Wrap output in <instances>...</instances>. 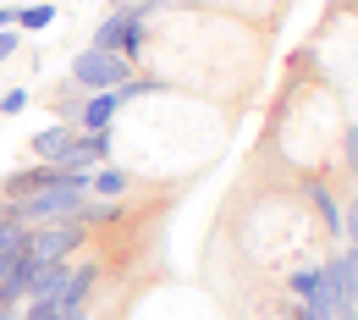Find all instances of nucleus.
Listing matches in <instances>:
<instances>
[{"instance_id":"obj_14","label":"nucleus","mask_w":358,"mask_h":320,"mask_svg":"<svg viewBox=\"0 0 358 320\" xmlns=\"http://www.w3.org/2000/svg\"><path fill=\"white\" fill-rule=\"evenodd\" d=\"M342 166H348V177L358 183V127H348V133H342Z\"/></svg>"},{"instance_id":"obj_2","label":"nucleus","mask_w":358,"mask_h":320,"mask_svg":"<svg viewBox=\"0 0 358 320\" xmlns=\"http://www.w3.org/2000/svg\"><path fill=\"white\" fill-rule=\"evenodd\" d=\"M133 78V61L127 55H110V50H78L72 55V83L78 89H89V94H99V89H122Z\"/></svg>"},{"instance_id":"obj_17","label":"nucleus","mask_w":358,"mask_h":320,"mask_svg":"<svg viewBox=\"0 0 358 320\" xmlns=\"http://www.w3.org/2000/svg\"><path fill=\"white\" fill-rule=\"evenodd\" d=\"M6 28H17V6H0V34Z\"/></svg>"},{"instance_id":"obj_16","label":"nucleus","mask_w":358,"mask_h":320,"mask_svg":"<svg viewBox=\"0 0 358 320\" xmlns=\"http://www.w3.org/2000/svg\"><path fill=\"white\" fill-rule=\"evenodd\" d=\"M17 50H22V34H17V28H6V34H0V61H11Z\"/></svg>"},{"instance_id":"obj_15","label":"nucleus","mask_w":358,"mask_h":320,"mask_svg":"<svg viewBox=\"0 0 358 320\" xmlns=\"http://www.w3.org/2000/svg\"><path fill=\"white\" fill-rule=\"evenodd\" d=\"M22 320H61V304H22Z\"/></svg>"},{"instance_id":"obj_9","label":"nucleus","mask_w":358,"mask_h":320,"mask_svg":"<svg viewBox=\"0 0 358 320\" xmlns=\"http://www.w3.org/2000/svg\"><path fill=\"white\" fill-rule=\"evenodd\" d=\"M78 221H83V227H116V221H122V199H83V210H78Z\"/></svg>"},{"instance_id":"obj_11","label":"nucleus","mask_w":358,"mask_h":320,"mask_svg":"<svg viewBox=\"0 0 358 320\" xmlns=\"http://www.w3.org/2000/svg\"><path fill=\"white\" fill-rule=\"evenodd\" d=\"M22 249H28V227L22 221H6L0 227V254H22Z\"/></svg>"},{"instance_id":"obj_4","label":"nucleus","mask_w":358,"mask_h":320,"mask_svg":"<svg viewBox=\"0 0 358 320\" xmlns=\"http://www.w3.org/2000/svg\"><path fill=\"white\" fill-rule=\"evenodd\" d=\"M78 138H83V133H78L72 122H55V127H39V133L28 138V149H34L39 166H61V160L78 149Z\"/></svg>"},{"instance_id":"obj_7","label":"nucleus","mask_w":358,"mask_h":320,"mask_svg":"<svg viewBox=\"0 0 358 320\" xmlns=\"http://www.w3.org/2000/svg\"><path fill=\"white\" fill-rule=\"evenodd\" d=\"M309 204L320 210V221H325V232H331V237L342 243V199H336V193H331L325 183H309Z\"/></svg>"},{"instance_id":"obj_19","label":"nucleus","mask_w":358,"mask_h":320,"mask_svg":"<svg viewBox=\"0 0 358 320\" xmlns=\"http://www.w3.org/2000/svg\"><path fill=\"white\" fill-rule=\"evenodd\" d=\"M6 221H17V204H11V199H0V227H6Z\"/></svg>"},{"instance_id":"obj_1","label":"nucleus","mask_w":358,"mask_h":320,"mask_svg":"<svg viewBox=\"0 0 358 320\" xmlns=\"http://www.w3.org/2000/svg\"><path fill=\"white\" fill-rule=\"evenodd\" d=\"M94 232L78 221V216H66V221H45V227H28V249H22V260L28 265H66V260H78V249L89 243Z\"/></svg>"},{"instance_id":"obj_8","label":"nucleus","mask_w":358,"mask_h":320,"mask_svg":"<svg viewBox=\"0 0 358 320\" xmlns=\"http://www.w3.org/2000/svg\"><path fill=\"white\" fill-rule=\"evenodd\" d=\"M127 188H133V177L116 172V166H94L89 172V193L94 199H127Z\"/></svg>"},{"instance_id":"obj_18","label":"nucleus","mask_w":358,"mask_h":320,"mask_svg":"<svg viewBox=\"0 0 358 320\" xmlns=\"http://www.w3.org/2000/svg\"><path fill=\"white\" fill-rule=\"evenodd\" d=\"M17 260H22V254H0V281H6V276L17 271Z\"/></svg>"},{"instance_id":"obj_3","label":"nucleus","mask_w":358,"mask_h":320,"mask_svg":"<svg viewBox=\"0 0 358 320\" xmlns=\"http://www.w3.org/2000/svg\"><path fill=\"white\" fill-rule=\"evenodd\" d=\"M94 50H110V55L138 61V55H143V17H133V11H110V17L94 28Z\"/></svg>"},{"instance_id":"obj_12","label":"nucleus","mask_w":358,"mask_h":320,"mask_svg":"<svg viewBox=\"0 0 358 320\" xmlns=\"http://www.w3.org/2000/svg\"><path fill=\"white\" fill-rule=\"evenodd\" d=\"M110 6H116V11H133V17L149 22L155 11H166V6H177V0H110Z\"/></svg>"},{"instance_id":"obj_13","label":"nucleus","mask_w":358,"mask_h":320,"mask_svg":"<svg viewBox=\"0 0 358 320\" xmlns=\"http://www.w3.org/2000/svg\"><path fill=\"white\" fill-rule=\"evenodd\" d=\"M34 105V89H6L0 94V116H22Z\"/></svg>"},{"instance_id":"obj_6","label":"nucleus","mask_w":358,"mask_h":320,"mask_svg":"<svg viewBox=\"0 0 358 320\" xmlns=\"http://www.w3.org/2000/svg\"><path fill=\"white\" fill-rule=\"evenodd\" d=\"M287 293L298 298V309H320L325 304V293H320V265H298V271L287 276ZM331 309V304H325Z\"/></svg>"},{"instance_id":"obj_5","label":"nucleus","mask_w":358,"mask_h":320,"mask_svg":"<svg viewBox=\"0 0 358 320\" xmlns=\"http://www.w3.org/2000/svg\"><path fill=\"white\" fill-rule=\"evenodd\" d=\"M94 287H99V265H72V276H66V287H61V309H83L94 298Z\"/></svg>"},{"instance_id":"obj_20","label":"nucleus","mask_w":358,"mask_h":320,"mask_svg":"<svg viewBox=\"0 0 358 320\" xmlns=\"http://www.w3.org/2000/svg\"><path fill=\"white\" fill-rule=\"evenodd\" d=\"M292 320H298V315H292Z\"/></svg>"},{"instance_id":"obj_10","label":"nucleus","mask_w":358,"mask_h":320,"mask_svg":"<svg viewBox=\"0 0 358 320\" xmlns=\"http://www.w3.org/2000/svg\"><path fill=\"white\" fill-rule=\"evenodd\" d=\"M61 11L50 6V0H34V6H17V34H45L50 22H55Z\"/></svg>"}]
</instances>
